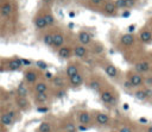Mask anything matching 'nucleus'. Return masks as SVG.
I'll use <instances>...</instances> for the list:
<instances>
[{"mask_svg":"<svg viewBox=\"0 0 152 132\" xmlns=\"http://www.w3.org/2000/svg\"><path fill=\"white\" fill-rule=\"evenodd\" d=\"M19 59H20L21 65H30L31 64V61H28V59H25V58H19Z\"/></svg>","mask_w":152,"mask_h":132,"instance_id":"obj_39","label":"nucleus"},{"mask_svg":"<svg viewBox=\"0 0 152 132\" xmlns=\"http://www.w3.org/2000/svg\"><path fill=\"white\" fill-rule=\"evenodd\" d=\"M65 44V36L62 31H56L52 33V45L51 48L53 49H59L61 46H63Z\"/></svg>","mask_w":152,"mask_h":132,"instance_id":"obj_1","label":"nucleus"},{"mask_svg":"<svg viewBox=\"0 0 152 132\" xmlns=\"http://www.w3.org/2000/svg\"><path fill=\"white\" fill-rule=\"evenodd\" d=\"M146 132H152V125L147 127V130H146Z\"/></svg>","mask_w":152,"mask_h":132,"instance_id":"obj_43","label":"nucleus"},{"mask_svg":"<svg viewBox=\"0 0 152 132\" xmlns=\"http://www.w3.org/2000/svg\"><path fill=\"white\" fill-rule=\"evenodd\" d=\"M78 73H80V68H78V65L76 63H69L66 65V68H65V75L68 76V78L74 76V75H76V74H78Z\"/></svg>","mask_w":152,"mask_h":132,"instance_id":"obj_18","label":"nucleus"},{"mask_svg":"<svg viewBox=\"0 0 152 132\" xmlns=\"http://www.w3.org/2000/svg\"><path fill=\"white\" fill-rule=\"evenodd\" d=\"M7 65H8V69L10 70H19L23 67L19 58H12V59H10L8 63H7Z\"/></svg>","mask_w":152,"mask_h":132,"instance_id":"obj_23","label":"nucleus"},{"mask_svg":"<svg viewBox=\"0 0 152 132\" xmlns=\"http://www.w3.org/2000/svg\"><path fill=\"white\" fill-rule=\"evenodd\" d=\"M144 83L147 87H152V75H147L146 77H144Z\"/></svg>","mask_w":152,"mask_h":132,"instance_id":"obj_34","label":"nucleus"},{"mask_svg":"<svg viewBox=\"0 0 152 132\" xmlns=\"http://www.w3.org/2000/svg\"><path fill=\"white\" fill-rule=\"evenodd\" d=\"M43 17H44V19L46 21L48 27H53L56 25V18H55V15L52 14L51 11H49V10L45 11V13H43Z\"/></svg>","mask_w":152,"mask_h":132,"instance_id":"obj_19","label":"nucleus"},{"mask_svg":"<svg viewBox=\"0 0 152 132\" xmlns=\"http://www.w3.org/2000/svg\"><path fill=\"white\" fill-rule=\"evenodd\" d=\"M134 70L138 74H147L151 70V64L148 61H139L134 64Z\"/></svg>","mask_w":152,"mask_h":132,"instance_id":"obj_3","label":"nucleus"},{"mask_svg":"<svg viewBox=\"0 0 152 132\" xmlns=\"http://www.w3.org/2000/svg\"><path fill=\"white\" fill-rule=\"evenodd\" d=\"M116 10H127L126 8V1L125 0H115L114 1Z\"/></svg>","mask_w":152,"mask_h":132,"instance_id":"obj_32","label":"nucleus"},{"mask_svg":"<svg viewBox=\"0 0 152 132\" xmlns=\"http://www.w3.org/2000/svg\"><path fill=\"white\" fill-rule=\"evenodd\" d=\"M95 120L99 125H107L110 120V117L107 114V113H103V112H97L95 114Z\"/></svg>","mask_w":152,"mask_h":132,"instance_id":"obj_17","label":"nucleus"},{"mask_svg":"<svg viewBox=\"0 0 152 132\" xmlns=\"http://www.w3.org/2000/svg\"><path fill=\"white\" fill-rule=\"evenodd\" d=\"M24 80H25L26 83H30V84L36 83L37 80H38V74H37V71L33 70V69L26 70L25 74H24Z\"/></svg>","mask_w":152,"mask_h":132,"instance_id":"obj_14","label":"nucleus"},{"mask_svg":"<svg viewBox=\"0 0 152 132\" xmlns=\"http://www.w3.org/2000/svg\"><path fill=\"white\" fill-rule=\"evenodd\" d=\"M64 130H65V132H77V127H76L75 124L71 122V121H66V122H65Z\"/></svg>","mask_w":152,"mask_h":132,"instance_id":"obj_31","label":"nucleus"},{"mask_svg":"<svg viewBox=\"0 0 152 132\" xmlns=\"http://www.w3.org/2000/svg\"><path fill=\"white\" fill-rule=\"evenodd\" d=\"M129 14H131V12L129 11H126V12L122 13V17H129Z\"/></svg>","mask_w":152,"mask_h":132,"instance_id":"obj_41","label":"nucleus"},{"mask_svg":"<svg viewBox=\"0 0 152 132\" xmlns=\"http://www.w3.org/2000/svg\"><path fill=\"white\" fill-rule=\"evenodd\" d=\"M57 55L62 59H68V58H70L72 56V49L70 46H68V45H63L57 50Z\"/></svg>","mask_w":152,"mask_h":132,"instance_id":"obj_13","label":"nucleus"},{"mask_svg":"<svg viewBox=\"0 0 152 132\" xmlns=\"http://www.w3.org/2000/svg\"><path fill=\"white\" fill-rule=\"evenodd\" d=\"M33 25H34L36 30H38V31H43V30H45V29L48 27L46 21H45V19H44L43 14H37V15L34 17V19H33Z\"/></svg>","mask_w":152,"mask_h":132,"instance_id":"obj_12","label":"nucleus"},{"mask_svg":"<svg viewBox=\"0 0 152 132\" xmlns=\"http://www.w3.org/2000/svg\"><path fill=\"white\" fill-rule=\"evenodd\" d=\"M118 132H133V130H132L129 126H122V127L119 128Z\"/></svg>","mask_w":152,"mask_h":132,"instance_id":"obj_38","label":"nucleus"},{"mask_svg":"<svg viewBox=\"0 0 152 132\" xmlns=\"http://www.w3.org/2000/svg\"><path fill=\"white\" fill-rule=\"evenodd\" d=\"M102 12L106 14V15H114L116 13V7H115V4L113 0H106L103 4H102Z\"/></svg>","mask_w":152,"mask_h":132,"instance_id":"obj_5","label":"nucleus"},{"mask_svg":"<svg viewBox=\"0 0 152 132\" xmlns=\"http://www.w3.org/2000/svg\"><path fill=\"white\" fill-rule=\"evenodd\" d=\"M124 87H125L126 89H132V88H133L132 84H131V82H129L128 80H126V81L124 82Z\"/></svg>","mask_w":152,"mask_h":132,"instance_id":"obj_40","label":"nucleus"},{"mask_svg":"<svg viewBox=\"0 0 152 132\" xmlns=\"http://www.w3.org/2000/svg\"><path fill=\"white\" fill-rule=\"evenodd\" d=\"M36 65H37L39 69H42V70H45V69L48 68V64H46V62H44V61H37V62H36Z\"/></svg>","mask_w":152,"mask_h":132,"instance_id":"obj_33","label":"nucleus"},{"mask_svg":"<svg viewBox=\"0 0 152 132\" xmlns=\"http://www.w3.org/2000/svg\"><path fill=\"white\" fill-rule=\"evenodd\" d=\"M42 1H43L44 4H51V2L53 1V0H42Z\"/></svg>","mask_w":152,"mask_h":132,"instance_id":"obj_42","label":"nucleus"},{"mask_svg":"<svg viewBox=\"0 0 152 132\" xmlns=\"http://www.w3.org/2000/svg\"><path fill=\"white\" fill-rule=\"evenodd\" d=\"M17 105H18V107H20L21 109H27V107L30 106V103H28L26 96H18V98H17Z\"/></svg>","mask_w":152,"mask_h":132,"instance_id":"obj_26","label":"nucleus"},{"mask_svg":"<svg viewBox=\"0 0 152 132\" xmlns=\"http://www.w3.org/2000/svg\"><path fill=\"white\" fill-rule=\"evenodd\" d=\"M12 10H13V5L11 1H5L1 4L0 6V17L2 18H10V15L12 14Z\"/></svg>","mask_w":152,"mask_h":132,"instance_id":"obj_11","label":"nucleus"},{"mask_svg":"<svg viewBox=\"0 0 152 132\" xmlns=\"http://www.w3.org/2000/svg\"><path fill=\"white\" fill-rule=\"evenodd\" d=\"M77 40H78V43H80L81 45L87 46V45H90V44H91V42H93V36H91L90 32L84 31V30H81V31H78V33H77Z\"/></svg>","mask_w":152,"mask_h":132,"instance_id":"obj_2","label":"nucleus"},{"mask_svg":"<svg viewBox=\"0 0 152 132\" xmlns=\"http://www.w3.org/2000/svg\"><path fill=\"white\" fill-rule=\"evenodd\" d=\"M13 120H14V118H12V115H10L7 112H6V113H2L1 117H0V122H1V125H4V126H10V125H12V124H13Z\"/></svg>","mask_w":152,"mask_h":132,"instance_id":"obj_22","label":"nucleus"},{"mask_svg":"<svg viewBox=\"0 0 152 132\" xmlns=\"http://www.w3.org/2000/svg\"><path fill=\"white\" fill-rule=\"evenodd\" d=\"M139 39L144 44H150L152 42V31L148 27H144L139 31Z\"/></svg>","mask_w":152,"mask_h":132,"instance_id":"obj_8","label":"nucleus"},{"mask_svg":"<svg viewBox=\"0 0 152 132\" xmlns=\"http://www.w3.org/2000/svg\"><path fill=\"white\" fill-rule=\"evenodd\" d=\"M48 89H49L48 83L44 82V81L36 82L34 86H33V90H34L36 94H37V93H48Z\"/></svg>","mask_w":152,"mask_h":132,"instance_id":"obj_21","label":"nucleus"},{"mask_svg":"<svg viewBox=\"0 0 152 132\" xmlns=\"http://www.w3.org/2000/svg\"><path fill=\"white\" fill-rule=\"evenodd\" d=\"M88 87H89L90 89H93V90H99V89L101 88V82H100V80H97V78H91V80L89 81V83H88Z\"/></svg>","mask_w":152,"mask_h":132,"instance_id":"obj_28","label":"nucleus"},{"mask_svg":"<svg viewBox=\"0 0 152 132\" xmlns=\"http://www.w3.org/2000/svg\"><path fill=\"white\" fill-rule=\"evenodd\" d=\"M151 31H152V25H151Z\"/></svg>","mask_w":152,"mask_h":132,"instance_id":"obj_44","label":"nucleus"},{"mask_svg":"<svg viewBox=\"0 0 152 132\" xmlns=\"http://www.w3.org/2000/svg\"><path fill=\"white\" fill-rule=\"evenodd\" d=\"M17 93H18L19 96H26L27 95V88H26V86L24 83H20L18 86V88H17Z\"/></svg>","mask_w":152,"mask_h":132,"instance_id":"obj_30","label":"nucleus"},{"mask_svg":"<svg viewBox=\"0 0 152 132\" xmlns=\"http://www.w3.org/2000/svg\"><path fill=\"white\" fill-rule=\"evenodd\" d=\"M72 56H75L76 58H80V59L86 58L88 56V49H87V46L81 45V44L75 45L72 48Z\"/></svg>","mask_w":152,"mask_h":132,"instance_id":"obj_6","label":"nucleus"},{"mask_svg":"<svg viewBox=\"0 0 152 132\" xmlns=\"http://www.w3.org/2000/svg\"><path fill=\"white\" fill-rule=\"evenodd\" d=\"M51 82H52V84H53L56 88H62V87L64 86V80H63V77L59 76V75L52 76V77H51Z\"/></svg>","mask_w":152,"mask_h":132,"instance_id":"obj_25","label":"nucleus"},{"mask_svg":"<svg viewBox=\"0 0 152 132\" xmlns=\"http://www.w3.org/2000/svg\"><path fill=\"white\" fill-rule=\"evenodd\" d=\"M135 43V37L133 33H124L120 37V44L125 48H129Z\"/></svg>","mask_w":152,"mask_h":132,"instance_id":"obj_10","label":"nucleus"},{"mask_svg":"<svg viewBox=\"0 0 152 132\" xmlns=\"http://www.w3.org/2000/svg\"><path fill=\"white\" fill-rule=\"evenodd\" d=\"M128 81L131 82L133 88H138V87H141L144 84V76L141 74H138V73H132V74H129Z\"/></svg>","mask_w":152,"mask_h":132,"instance_id":"obj_7","label":"nucleus"},{"mask_svg":"<svg viewBox=\"0 0 152 132\" xmlns=\"http://www.w3.org/2000/svg\"><path fill=\"white\" fill-rule=\"evenodd\" d=\"M134 98L137 99V100H139V101H145V100H147L151 95H152V89L151 88H147V89H137L135 92H134Z\"/></svg>","mask_w":152,"mask_h":132,"instance_id":"obj_9","label":"nucleus"},{"mask_svg":"<svg viewBox=\"0 0 152 132\" xmlns=\"http://www.w3.org/2000/svg\"><path fill=\"white\" fill-rule=\"evenodd\" d=\"M42 42H43L44 45L51 46V45H52V33L45 32V33L43 34V37H42Z\"/></svg>","mask_w":152,"mask_h":132,"instance_id":"obj_27","label":"nucleus"},{"mask_svg":"<svg viewBox=\"0 0 152 132\" xmlns=\"http://www.w3.org/2000/svg\"><path fill=\"white\" fill-rule=\"evenodd\" d=\"M100 99L103 103L106 105H114L116 99H115V95L113 94V92L106 89V90H102L101 94H100Z\"/></svg>","mask_w":152,"mask_h":132,"instance_id":"obj_4","label":"nucleus"},{"mask_svg":"<svg viewBox=\"0 0 152 132\" xmlns=\"http://www.w3.org/2000/svg\"><path fill=\"white\" fill-rule=\"evenodd\" d=\"M39 132H51V124L48 122V121H44L39 125V128H38Z\"/></svg>","mask_w":152,"mask_h":132,"instance_id":"obj_29","label":"nucleus"},{"mask_svg":"<svg viewBox=\"0 0 152 132\" xmlns=\"http://www.w3.org/2000/svg\"><path fill=\"white\" fill-rule=\"evenodd\" d=\"M77 120L81 125H88L91 121V114L87 111H82L77 114Z\"/></svg>","mask_w":152,"mask_h":132,"instance_id":"obj_16","label":"nucleus"},{"mask_svg":"<svg viewBox=\"0 0 152 132\" xmlns=\"http://www.w3.org/2000/svg\"><path fill=\"white\" fill-rule=\"evenodd\" d=\"M125 1H126V8L127 10L134 7L135 6V2H137V0H125Z\"/></svg>","mask_w":152,"mask_h":132,"instance_id":"obj_36","label":"nucleus"},{"mask_svg":"<svg viewBox=\"0 0 152 132\" xmlns=\"http://www.w3.org/2000/svg\"><path fill=\"white\" fill-rule=\"evenodd\" d=\"M48 100H49L48 93H37V94L34 95V101H36V103H38V105H43V103H45Z\"/></svg>","mask_w":152,"mask_h":132,"instance_id":"obj_24","label":"nucleus"},{"mask_svg":"<svg viewBox=\"0 0 152 132\" xmlns=\"http://www.w3.org/2000/svg\"><path fill=\"white\" fill-rule=\"evenodd\" d=\"M106 0H90V4L94 5V6H102V4Z\"/></svg>","mask_w":152,"mask_h":132,"instance_id":"obj_37","label":"nucleus"},{"mask_svg":"<svg viewBox=\"0 0 152 132\" xmlns=\"http://www.w3.org/2000/svg\"><path fill=\"white\" fill-rule=\"evenodd\" d=\"M69 83H70L71 87H80V86H82V83H83V75L78 73V74L69 77Z\"/></svg>","mask_w":152,"mask_h":132,"instance_id":"obj_20","label":"nucleus"},{"mask_svg":"<svg viewBox=\"0 0 152 132\" xmlns=\"http://www.w3.org/2000/svg\"><path fill=\"white\" fill-rule=\"evenodd\" d=\"M103 70H104L106 75H107L108 77H110V78H115V77L118 76V74H119L118 68H116L114 64H112V63H107V64L103 67Z\"/></svg>","mask_w":152,"mask_h":132,"instance_id":"obj_15","label":"nucleus"},{"mask_svg":"<svg viewBox=\"0 0 152 132\" xmlns=\"http://www.w3.org/2000/svg\"><path fill=\"white\" fill-rule=\"evenodd\" d=\"M94 52L95 54H102L103 52V46L101 44H95V48H94Z\"/></svg>","mask_w":152,"mask_h":132,"instance_id":"obj_35","label":"nucleus"}]
</instances>
